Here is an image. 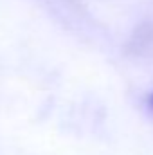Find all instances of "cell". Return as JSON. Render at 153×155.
Listing matches in <instances>:
<instances>
[{"label": "cell", "instance_id": "6da1fadb", "mask_svg": "<svg viewBox=\"0 0 153 155\" xmlns=\"http://www.w3.org/2000/svg\"><path fill=\"white\" fill-rule=\"evenodd\" d=\"M148 105H150V108L153 110V94L150 96V97H148Z\"/></svg>", "mask_w": 153, "mask_h": 155}]
</instances>
